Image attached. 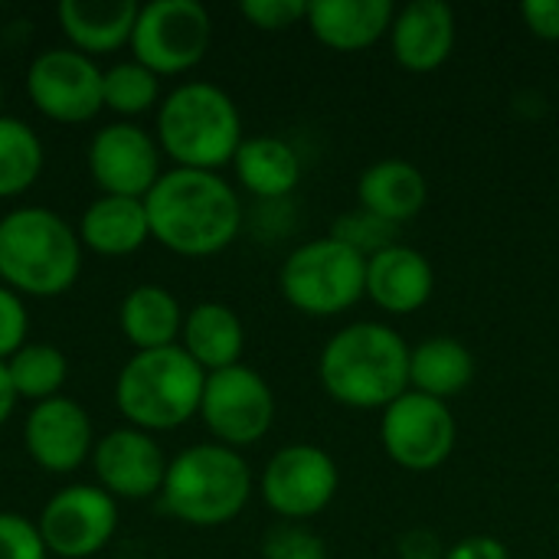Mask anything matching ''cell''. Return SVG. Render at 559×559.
I'll return each mask as SVG.
<instances>
[{"label": "cell", "mask_w": 559, "mask_h": 559, "mask_svg": "<svg viewBox=\"0 0 559 559\" xmlns=\"http://www.w3.org/2000/svg\"><path fill=\"white\" fill-rule=\"evenodd\" d=\"M151 239L164 249L206 259L229 249L242 229V203L219 174L174 167L144 197Z\"/></svg>", "instance_id": "1"}, {"label": "cell", "mask_w": 559, "mask_h": 559, "mask_svg": "<svg viewBox=\"0 0 559 559\" xmlns=\"http://www.w3.org/2000/svg\"><path fill=\"white\" fill-rule=\"evenodd\" d=\"M409 350L413 347L390 324H347L321 350V386L341 406L386 409L409 393Z\"/></svg>", "instance_id": "2"}, {"label": "cell", "mask_w": 559, "mask_h": 559, "mask_svg": "<svg viewBox=\"0 0 559 559\" xmlns=\"http://www.w3.org/2000/svg\"><path fill=\"white\" fill-rule=\"evenodd\" d=\"M82 272V239L52 210L23 206L0 219V282L20 298L66 295Z\"/></svg>", "instance_id": "3"}, {"label": "cell", "mask_w": 559, "mask_h": 559, "mask_svg": "<svg viewBox=\"0 0 559 559\" xmlns=\"http://www.w3.org/2000/svg\"><path fill=\"white\" fill-rule=\"evenodd\" d=\"M242 141L236 102L213 82H183L157 108V147L177 167L216 174L233 164Z\"/></svg>", "instance_id": "4"}, {"label": "cell", "mask_w": 559, "mask_h": 559, "mask_svg": "<svg viewBox=\"0 0 559 559\" xmlns=\"http://www.w3.org/2000/svg\"><path fill=\"white\" fill-rule=\"evenodd\" d=\"M203 386L206 373L180 344L164 350H141L121 367L115 380V403L131 429L170 432L200 416Z\"/></svg>", "instance_id": "5"}, {"label": "cell", "mask_w": 559, "mask_h": 559, "mask_svg": "<svg viewBox=\"0 0 559 559\" xmlns=\"http://www.w3.org/2000/svg\"><path fill=\"white\" fill-rule=\"evenodd\" d=\"M164 508L190 527H223L252 498V468L236 449L219 442L190 445L167 465Z\"/></svg>", "instance_id": "6"}, {"label": "cell", "mask_w": 559, "mask_h": 559, "mask_svg": "<svg viewBox=\"0 0 559 559\" xmlns=\"http://www.w3.org/2000/svg\"><path fill=\"white\" fill-rule=\"evenodd\" d=\"M278 288L295 311L334 318L367 298V259L331 236L311 239L285 259Z\"/></svg>", "instance_id": "7"}, {"label": "cell", "mask_w": 559, "mask_h": 559, "mask_svg": "<svg viewBox=\"0 0 559 559\" xmlns=\"http://www.w3.org/2000/svg\"><path fill=\"white\" fill-rule=\"evenodd\" d=\"M213 20L197 0H151L138 10L131 52L157 79L200 66L210 52Z\"/></svg>", "instance_id": "8"}, {"label": "cell", "mask_w": 559, "mask_h": 559, "mask_svg": "<svg viewBox=\"0 0 559 559\" xmlns=\"http://www.w3.org/2000/svg\"><path fill=\"white\" fill-rule=\"evenodd\" d=\"M200 419L210 436L226 449H246L269 436L275 423V396L272 386L252 367H226L206 373Z\"/></svg>", "instance_id": "9"}, {"label": "cell", "mask_w": 559, "mask_h": 559, "mask_svg": "<svg viewBox=\"0 0 559 559\" xmlns=\"http://www.w3.org/2000/svg\"><path fill=\"white\" fill-rule=\"evenodd\" d=\"M380 442L403 472L426 475L452 459L459 426L449 403L409 390L383 409Z\"/></svg>", "instance_id": "10"}, {"label": "cell", "mask_w": 559, "mask_h": 559, "mask_svg": "<svg viewBox=\"0 0 559 559\" xmlns=\"http://www.w3.org/2000/svg\"><path fill=\"white\" fill-rule=\"evenodd\" d=\"M337 485H341L337 462L324 449L308 442L278 449L259 478L265 508L292 524L321 514L334 501Z\"/></svg>", "instance_id": "11"}, {"label": "cell", "mask_w": 559, "mask_h": 559, "mask_svg": "<svg viewBox=\"0 0 559 559\" xmlns=\"http://www.w3.org/2000/svg\"><path fill=\"white\" fill-rule=\"evenodd\" d=\"M102 69L92 56L59 46L46 49L29 62L26 92L39 115L59 124H82L92 121L102 108Z\"/></svg>", "instance_id": "12"}, {"label": "cell", "mask_w": 559, "mask_h": 559, "mask_svg": "<svg viewBox=\"0 0 559 559\" xmlns=\"http://www.w3.org/2000/svg\"><path fill=\"white\" fill-rule=\"evenodd\" d=\"M36 531L46 544V554L59 559H92L108 547L118 531V501L98 485H69L46 501Z\"/></svg>", "instance_id": "13"}, {"label": "cell", "mask_w": 559, "mask_h": 559, "mask_svg": "<svg viewBox=\"0 0 559 559\" xmlns=\"http://www.w3.org/2000/svg\"><path fill=\"white\" fill-rule=\"evenodd\" d=\"M88 174L105 197L144 200L160 180V147L141 124H105L88 144Z\"/></svg>", "instance_id": "14"}, {"label": "cell", "mask_w": 559, "mask_h": 559, "mask_svg": "<svg viewBox=\"0 0 559 559\" xmlns=\"http://www.w3.org/2000/svg\"><path fill=\"white\" fill-rule=\"evenodd\" d=\"M167 459L151 432L141 429H111L92 449V468L98 488L115 501H144L160 495L167 478Z\"/></svg>", "instance_id": "15"}, {"label": "cell", "mask_w": 559, "mask_h": 559, "mask_svg": "<svg viewBox=\"0 0 559 559\" xmlns=\"http://www.w3.org/2000/svg\"><path fill=\"white\" fill-rule=\"evenodd\" d=\"M23 442L29 459L49 472V475H69L75 472L95 449V432L88 413L69 400L52 396L46 403H36L23 426Z\"/></svg>", "instance_id": "16"}, {"label": "cell", "mask_w": 559, "mask_h": 559, "mask_svg": "<svg viewBox=\"0 0 559 559\" xmlns=\"http://www.w3.org/2000/svg\"><path fill=\"white\" fill-rule=\"evenodd\" d=\"M393 59L406 72H436L455 49V13L445 0H413L390 26Z\"/></svg>", "instance_id": "17"}, {"label": "cell", "mask_w": 559, "mask_h": 559, "mask_svg": "<svg viewBox=\"0 0 559 559\" xmlns=\"http://www.w3.org/2000/svg\"><path fill=\"white\" fill-rule=\"evenodd\" d=\"M436 292L432 262L413 246H390L367 259V298L386 314H416Z\"/></svg>", "instance_id": "18"}, {"label": "cell", "mask_w": 559, "mask_h": 559, "mask_svg": "<svg viewBox=\"0 0 559 559\" xmlns=\"http://www.w3.org/2000/svg\"><path fill=\"white\" fill-rule=\"evenodd\" d=\"M396 7L390 0H311L308 29L334 52H360L390 36Z\"/></svg>", "instance_id": "19"}, {"label": "cell", "mask_w": 559, "mask_h": 559, "mask_svg": "<svg viewBox=\"0 0 559 559\" xmlns=\"http://www.w3.org/2000/svg\"><path fill=\"white\" fill-rule=\"evenodd\" d=\"M138 10L134 0H62L56 13L72 49L95 59L131 46Z\"/></svg>", "instance_id": "20"}, {"label": "cell", "mask_w": 559, "mask_h": 559, "mask_svg": "<svg viewBox=\"0 0 559 559\" xmlns=\"http://www.w3.org/2000/svg\"><path fill=\"white\" fill-rule=\"evenodd\" d=\"M357 200H360V210H367L393 226H403L426 210L429 180L416 164H409L403 157H386V160L370 164L360 174Z\"/></svg>", "instance_id": "21"}, {"label": "cell", "mask_w": 559, "mask_h": 559, "mask_svg": "<svg viewBox=\"0 0 559 559\" xmlns=\"http://www.w3.org/2000/svg\"><path fill=\"white\" fill-rule=\"evenodd\" d=\"M180 347L203 373L236 367L246 350V328L239 314L223 301H203L187 311Z\"/></svg>", "instance_id": "22"}, {"label": "cell", "mask_w": 559, "mask_h": 559, "mask_svg": "<svg viewBox=\"0 0 559 559\" xmlns=\"http://www.w3.org/2000/svg\"><path fill=\"white\" fill-rule=\"evenodd\" d=\"M79 239L85 249L118 259L138 252L151 239V223L144 200L134 197H98L85 206L79 219Z\"/></svg>", "instance_id": "23"}, {"label": "cell", "mask_w": 559, "mask_h": 559, "mask_svg": "<svg viewBox=\"0 0 559 559\" xmlns=\"http://www.w3.org/2000/svg\"><path fill=\"white\" fill-rule=\"evenodd\" d=\"M187 311L164 285H138L124 295L118 311V328L124 341L141 350H164L180 344Z\"/></svg>", "instance_id": "24"}, {"label": "cell", "mask_w": 559, "mask_h": 559, "mask_svg": "<svg viewBox=\"0 0 559 559\" xmlns=\"http://www.w3.org/2000/svg\"><path fill=\"white\" fill-rule=\"evenodd\" d=\"M236 180L259 200H282L301 180V157L285 138H246L233 157Z\"/></svg>", "instance_id": "25"}, {"label": "cell", "mask_w": 559, "mask_h": 559, "mask_svg": "<svg viewBox=\"0 0 559 559\" xmlns=\"http://www.w3.org/2000/svg\"><path fill=\"white\" fill-rule=\"evenodd\" d=\"M475 380V354L455 337H426L409 350V390L432 400H455Z\"/></svg>", "instance_id": "26"}, {"label": "cell", "mask_w": 559, "mask_h": 559, "mask_svg": "<svg viewBox=\"0 0 559 559\" xmlns=\"http://www.w3.org/2000/svg\"><path fill=\"white\" fill-rule=\"evenodd\" d=\"M43 174V141L39 134L13 118L0 115V200L26 193Z\"/></svg>", "instance_id": "27"}, {"label": "cell", "mask_w": 559, "mask_h": 559, "mask_svg": "<svg viewBox=\"0 0 559 559\" xmlns=\"http://www.w3.org/2000/svg\"><path fill=\"white\" fill-rule=\"evenodd\" d=\"M10 383L16 390V400L46 403L59 396V390L69 380V360L52 344H26L7 360Z\"/></svg>", "instance_id": "28"}, {"label": "cell", "mask_w": 559, "mask_h": 559, "mask_svg": "<svg viewBox=\"0 0 559 559\" xmlns=\"http://www.w3.org/2000/svg\"><path fill=\"white\" fill-rule=\"evenodd\" d=\"M102 98L105 108H111L121 118H138L151 111L160 98V79L141 66L138 59L131 62H115L102 75Z\"/></svg>", "instance_id": "29"}, {"label": "cell", "mask_w": 559, "mask_h": 559, "mask_svg": "<svg viewBox=\"0 0 559 559\" xmlns=\"http://www.w3.org/2000/svg\"><path fill=\"white\" fill-rule=\"evenodd\" d=\"M331 239L350 246L354 252H360L364 259L396 246V226L367 213V210H354V213H344L337 216L334 229H331Z\"/></svg>", "instance_id": "30"}, {"label": "cell", "mask_w": 559, "mask_h": 559, "mask_svg": "<svg viewBox=\"0 0 559 559\" xmlns=\"http://www.w3.org/2000/svg\"><path fill=\"white\" fill-rule=\"evenodd\" d=\"M262 559H328V544L311 527L282 521L265 531Z\"/></svg>", "instance_id": "31"}, {"label": "cell", "mask_w": 559, "mask_h": 559, "mask_svg": "<svg viewBox=\"0 0 559 559\" xmlns=\"http://www.w3.org/2000/svg\"><path fill=\"white\" fill-rule=\"evenodd\" d=\"M239 13L262 33H285L308 16L305 0H246Z\"/></svg>", "instance_id": "32"}, {"label": "cell", "mask_w": 559, "mask_h": 559, "mask_svg": "<svg viewBox=\"0 0 559 559\" xmlns=\"http://www.w3.org/2000/svg\"><path fill=\"white\" fill-rule=\"evenodd\" d=\"M0 559H46V544L33 521L0 511Z\"/></svg>", "instance_id": "33"}, {"label": "cell", "mask_w": 559, "mask_h": 559, "mask_svg": "<svg viewBox=\"0 0 559 559\" xmlns=\"http://www.w3.org/2000/svg\"><path fill=\"white\" fill-rule=\"evenodd\" d=\"M26 334H29V314L26 305L16 292H10L7 285L0 288V360L7 364L16 350L26 347Z\"/></svg>", "instance_id": "34"}, {"label": "cell", "mask_w": 559, "mask_h": 559, "mask_svg": "<svg viewBox=\"0 0 559 559\" xmlns=\"http://www.w3.org/2000/svg\"><path fill=\"white\" fill-rule=\"evenodd\" d=\"M521 16L534 36H540L547 43L559 39V0H524Z\"/></svg>", "instance_id": "35"}, {"label": "cell", "mask_w": 559, "mask_h": 559, "mask_svg": "<svg viewBox=\"0 0 559 559\" xmlns=\"http://www.w3.org/2000/svg\"><path fill=\"white\" fill-rule=\"evenodd\" d=\"M445 559H511V550L504 540L488 537V534H475L459 540L455 547L445 550Z\"/></svg>", "instance_id": "36"}, {"label": "cell", "mask_w": 559, "mask_h": 559, "mask_svg": "<svg viewBox=\"0 0 559 559\" xmlns=\"http://www.w3.org/2000/svg\"><path fill=\"white\" fill-rule=\"evenodd\" d=\"M442 540L432 534V531H409L403 540H400V559H445Z\"/></svg>", "instance_id": "37"}, {"label": "cell", "mask_w": 559, "mask_h": 559, "mask_svg": "<svg viewBox=\"0 0 559 559\" xmlns=\"http://www.w3.org/2000/svg\"><path fill=\"white\" fill-rule=\"evenodd\" d=\"M13 406H16V390H13V383H10L7 364L0 360V426H3L7 419H10Z\"/></svg>", "instance_id": "38"}, {"label": "cell", "mask_w": 559, "mask_h": 559, "mask_svg": "<svg viewBox=\"0 0 559 559\" xmlns=\"http://www.w3.org/2000/svg\"><path fill=\"white\" fill-rule=\"evenodd\" d=\"M0 105H3V85H0Z\"/></svg>", "instance_id": "39"}]
</instances>
